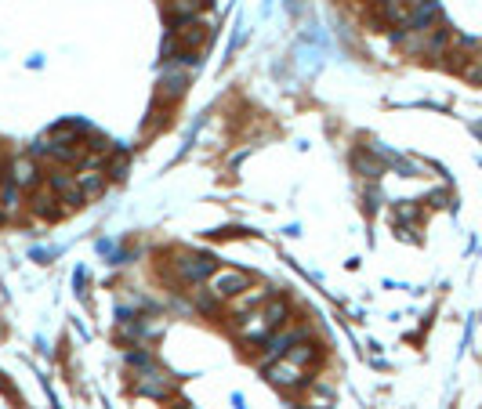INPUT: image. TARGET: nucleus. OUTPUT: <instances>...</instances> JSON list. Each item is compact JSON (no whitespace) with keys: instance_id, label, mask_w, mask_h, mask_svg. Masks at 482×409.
I'll return each instance as SVG.
<instances>
[{"instance_id":"13","label":"nucleus","mask_w":482,"mask_h":409,"mask_svg":"<svg viewBox=\"0 0 482 409\" xmlns=\"http://www.w3.org/2000/svg\"><path fill=\"white\" fill-rule=\"evenodd\" d=\"M450 40H453V33H450L446 26H439V29H432V33H428V51H425V55H432V58H439V55H446V51H450Z\"/></svg>"},{"instance_id":"12","label":"nucleus","mask_w":482,"mask_h":409,"mask_svg":"<svg viewBox=\"0 0 482 409\" xmlns=\"http://www.w3.org/2000/svg\"><path fill=\"white\" fill-rule=\"evenodd\" d=\"M18 203H22V188H18L11 178L0 181V218H8V214L18 210Z\"/></svg>"},{"instance_id":"4","label":"nucleus","mask_w":482,"mask_h":409,"mask_svg":"<svg viewBox=\"0 0 482 409\" xmlns=\"http://www.w3.org/2000/svg\"><path fill=\"white\" fill-rule=\"evenodd\" d=\"M236 333L247 340V344H258V340H268L272 326H268V319L261 312H247L240 322H236Z\"/></svg>"},{"instance_id":"3","label":"nucleus","mask_w":482,"mask_h":409,"mask_svg":"<svg viewBox=\"0 0 482 409\" xmlns=\"http://www.w3.org/2000/svg\"><path fill=\"white\" fill-rule=\"evenodd\" d=\"M178 29H174V36L181 40V48L185 51H200L207 40H211V29H207L200 18H185V22H174Z\"/></svg>"},{"instance_id":"8","label":"nucleus","mask_w":482,"mask_h":409,"mask_svg":"<svg viewBox=\"0 0 482 409\" xmlns=\"http://www.w3.org/2000/svg\"><path fill=\"white\" fill-rule=\"evenodd\" d=\"M51 188L58 192V203H66V207H80L83 200H88V192H83L80 181L69 178V174H51Z\"/></svg>"},{"instance_id":"2","label":"nucleus","mask_w":482,"mask_h":409,"mask_svg":"<svg viewBox=\"0 0 482 409\" xmlns=\"http://www.w3.org/2000/svg\"><path fill=\"white\" fill-rule=\"evenodd\" d=\"M265 370H268V380L276 384V387H301L305 384V370H301L298 362H290L287 355L280 362H268Z\"/></svg>"},{"instance_id":"19","label":"nucleus","mask_w":482,"mask_h":409,"mask_svg":"<svg viewBox=\"0 0 482 409\" xmlns=\"http://www.w3.org/2000/svg\"><path fill=\"white\" fill-rule=\"evenodd\" d=\"M0 181H4V160H0Z\"/></svg>"},{"instance_id":"15","label":"nucleus","mask_w":482,"mask_h":409,"mask_svg":"<svg viewBox=\"0 0 482 409\" xmlns=\"http://www.w3.org/2000/svg\"><path fill=\"white\" fill-rule=\"evenodd\" d=\"M76 181H80V188L88 192V196H98V192L106 188V178H102V170H95V167L80 170V174H76Z\"/></svg>"},{"instance_id":"7","label":"nucleus","mask_w":482,"mask_h":409,"mask_svg":"<svg viewBox=\"0 0 482 409\" xmlns=\"http://www.w3.org/2000/svg\"><path fill=\"white\" fill-rule=\"evenodd\" d=\"M178 275L181 279H188V283H200V279H207V275H214V261L211 257H196V254H185L181 261H178Z\"/></svg>"},{"instance_id":"20","label":"nucleus","mask_w":482,"mask_h":409,"mask_svg":"<svg viewBox=\"0 0 482 409\" xmlns=\"http://www.w3.org/2000/svg\"><path fill=\"white\" fill-rule=\"evenodd\" d=\"M381 4H392V0H381Z\"/></svg>"},{"instance_id":"14","label":"nucleus","mask_w":482,"mask_h":409,"mask_svg":"<svg viewBox=\"0 0 482 409\" xmlns=\"http://www.w3.org/2000/svg\"><path fill=\"white\" fill-rule=\"evenodd\" d=\"M261 315L268 319V326H272V330L283 326V322H287V300H283V297H268V305L261 308Z\"/></svg>"},{"instance_id":"5","label":"nucleus","mask_w":482,"mask_h":409,"mask_svg":"<svg viewBox=\"0 0 482 409\" xmlns=\"http://www.w3.org/2000/svg\"><path fill=\"white\" fill-rule=\"evenodd\" d=\"M185 88H188V66L171 62V69H167L163 80H160V98H181Z\"/></svg>"},{"instance_id":"9","label":"nucleus","mask_w":482,"mask_h":409,"mask_svg":"<svg viewBox=\"0 0 482 409\" xmlns=\"http://www.w3.org/2000/svg\"><path fill=\"white\" fill-rule=\"evenodd\" d=\"M268 297H272V290H268V286H254V283H250L247 290H240V293L233 297V312H236V315H247L250 308L265 305Z\"/></svg>"},{"instance_id":"6","label":"nucleus","mask_w":482,"mask_h":409,"mask_svg":"<svg viewBox=\"0 0 482 409\" xmlns=\"http://www.w3.org/2000/svg\"><path fill=\"white\" fill-rule=\"evenodd\" d=\"M11 181L18 185V188H36L40 185V167H36V160L33 156H18V160H11Z\"/></svg>"},{"instance_id":"1","label":"nucleus","mask_w":482,"mask_h":409,"mask_svg":"<svg viewBox=\"0 0 482 409\" xmlns=\"http://www.w3.org/2000/svg\"><path fill=\"white\" fill-rule=\"evenodd\" d=\"M250 286V275L247 272H240V268H225V272H214L211 275V293L218 297V300H233L240 290H247Z\"/></svg>"},{"instance_id":"18","label":"nucleus","mask_w":482,"mask_h":409,"mask_svg":"<svg viewBox=\"0 0 482 409\" xmlns=\"http://www.w3.org/2000/svg\"><path fill=\"white\" fill-rule=\"evenodd\" d=\"M460 76H464V80H471V83H482V55H478V58H471V62H464V69H460Z\"/></svg>"},{"instance_id":"17","label":"nucleus","mask_w":482,"mask_h":409,"mask_svg":"<svg viewBox=\"0 0 482 409\" xmlns=\"http://www.w3.org/2000/svg\"><path fill=\"white\" fill-rule=\"evenodd\" d=\"M138 391L142 395H167L171 391V377L156 373V380H138Z\"/></svg>"},{"instance_id":"11","label":"nucleus","mask_w":482,"mask_h":409,"mask_svg":"<svg viewBox=\"0 0 482 409\" xmlns=\"http://www.w3.org/2000/svg\"><path fill=\"white\" fill-rule=\"evenodd\" d=\"M55 203H58V200L51 196V192H44L40 185L33 188V200H29V210H33V214H40V218L55 221V218H58V207H55Z\"/></svg>"},{"instance_id":"16","label":"nucleus","mask_w":482,"mask_h":409,"mask_svg":"<svg viewBox=\"0 0 482 409\" xmlns=\"http://www.w3.org/2000/svg\"><path fill=\"white\" fill-rule=\"evenodd\" d=\"M316 355H319V352H316V344H308V340H298L294 348L287 352V359H290V362H298L301 370H305L308 362H316Z\"/></svg>"},{"instance_id":"10","label":"nucleus","mask_w":482,"mask_h":409,"mask_svg":"<svg viewBox=\"0 0 482 409\" xmlns=\"http://www.w3.org/2000/svg\"><path fill=\"white\" fill-rule=\"evenodd\" d=\"M207 0H171L167 4V22H185V18H200V8Z\"/></svg>"}]
</instances>
